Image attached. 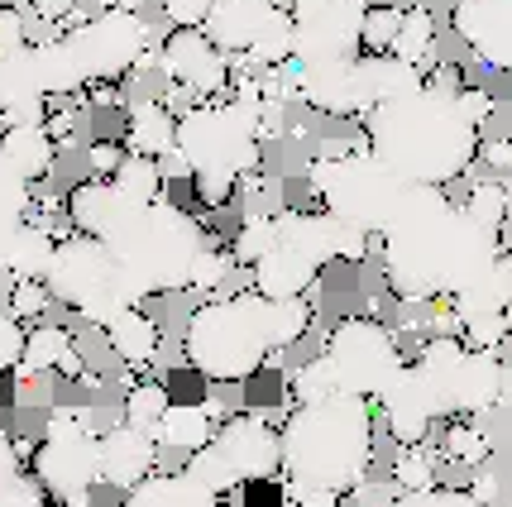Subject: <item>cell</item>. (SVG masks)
Segmentation results:
<instances>
[{
	"mask_svg": "<svg viewBox=\"0 0 512 507\" xmlns=\"http://www.w3.org/2000/svg\"><path fill=\"white\" fill-rule=\"evenodd\" d=\"M383 278L402 302H450L460 287H469L484 268L508 254L503 235H489L474 225L446 197V187H407L383 225Z\"/></svg>",
	"mask_w": 512,
	"mask_h": 507,
	"instance_id": "1",
	"label": "cell"
},
{
	"mask_svg": "<svg viewBox=\"0 0 512 507\" xmlns=\"http://www.w3.org/2000/svg\"><path fill=\"white\" fill-rule=\"evenodd\" d=\"M369 154L407 187H450L455 177L474 168L479 130L469 125L455 96L441 91H412L398 101H379L364 115Z\"/></svg>",
	"mask_w": 512,
	"mask_h": 507,
	"instance_id": "2",
	"label": "cell"
},
{
	"mask_svg": "<svg viewBox=\"0 0 512 507\" xmlns=\"http://www.w3.org/2000/svg\"><path fill=\"white\" fill-rule=\"evenodd\" d=\"M283 479L288 493H335L350 498L364 488L374 469V445H379V421L374 402L350 393H331L316 402H297L283 426Z\"/></svg>",
	"mask_w": 512,
	"mask_h": 507,
	"instance_id": "3",
	"label": "cell"
},
{
	"mask_svg": "<svg viewBox=\"0 0 512 507\" xmlns=\"http://www.w3.org/2000/svg\"><path fill=\"white\" fill-rule=\"evenodd\" d=\"M264 134L268 125L254 111L235 101H206L187 106L173 130V154L192 177V192L206 211L230 206L235 187L259 173L264 163Z\"/></svg>",
	"mask_w": 512,
	"mask_h": 507,
	"instance_id": "4",
	"label": "cell"
},
{
	"mask_svg": "<svg viewBox=\"0 0 512 507\" xmlns=\"http://www.w3.org/2000/svg\"><path fill=\"white\" fill-rule=\"evenodd\" d=\"M101 244L111 249L115 264L130 273L144 297H168V292H192V273H197V259L211 244V230L168 197H158L144 201L130 221Z\"/></svg>",
	"mask_w": 512,
	"mask_h": 507,
	"instance_id": "5",
	"label": "cell"
},
{
	"mask_svg": "<svg viewBox=\"0 0 512 507\" xmlns=\"http://www.w3.org/2000/svg\"><path fill=\"white\" fill-rule=\"evenodd\" d=\"M182 359L206 383H245L273 359L268 335V297L259 292H225L206 297L182 326Z\"/></svg>",
	"mask_w": 512,
	"mask_h": 507,
	"instance_id": "6",
	"label": "cell"
},
{
	"mask_svg": "<svg viewBox=\"0 0 512 507\" xmlns=\"http://www.w3.org/2000/svg\"><path fill=\"white\" fill-rule=\"evenodd\" d=\"M182 474L206 493H230L240 484H268L283 474V436L264 412H230L216 421L211 441L182 460Z\"/></svg>",
	"mask_w": 512,
	"mask_h": 507,
	"instance_id": "7",
	"label": "cell"
},
{
	"mask_svg": "<svg viewBox=\"0 0 512 507\" xmlns=\"http://www.w3.org/2000/svg\"><path fill=\"white\" fill-rule=\"evenodd\" d=\"M44 287L53 302H63L67 311L87 316L91 326H106L111 316L125 307H139L144 292L134 287V278L115 264V254L91 235H63L53 244V264L44 273Z\"/></svg>",
	"mask_w": 512,
	"mask_h": 507,
	"instance_id": "8",
	"label": "cell"
},
{
	"mask_svg": "<svg viewBox=\"0 0 512 507\" xmlns=\"http://www.w3.org/2000/svg\"><path fill=\"white\" fill-rule=\"evenodd\" d=\"M312 192L321 201V211L335 221L355 225L359 235H383V225L393 221L407 182L383 168L369 149H345V154H326L312 158Z\"/></svg>",
	"mask_w": 512,
	"mask_h": 507,
	"instance_id": "9",
	"label": "cell"
},
{
	"mask_svg": "<svg viewBox=\"0 0 512 507\" xmlns=\"http://www.w3.org/2000/svg\"><path fill=\"white\" fill-rule=\"evenodd\" d=\"M417 374L431 388L441 417H479L503 402V354L474 350L460 331L426 335Z\"/></svg>",
	"mask_w": 512,
	"mask_h": 507,
	"instance_id": "10",
	"label": "cell"
},
{
	"mask_svg": "<svg viewBox=\"0 0 512 507\" xmlns=\"http://www.w3.org/2000/svg\"><path fill=\"white\" fill-rule=\"evenodd\" d=\"M201 34L225 58H245L264 72L292 63V15L283 0H216L211 15L201 20Z\"/></svg>",
	"mask_w": 512,
	"mask_h": 507,
	"instance_id": "11",
	"label": "cell"
},
{
	"mask_svg": "<svg viewBox=\"0 0 512 507\" xmlns=\"http://www.w3.org/2000/svg\"><path fill=\"white\" fill-rule=\"evenodd\" d=\"M321 359L331 364L335 393L364 397V402H379V393L407 364L398 350V335L388 331L379 316H345V321H335Z\"/></svg>",
	"mask_w": 512,
	"mask_h": 507,
	"instance_id": "12",
	"label": "cell"
},
{
	"mask_svg": "<svg viewBox=\"0 0 512 507\" xmlns=\"http://www.w3.org/2000/svg\"><path fill=\"white\" fill-rule=\"evenodd\" d=\"M29 469L44 484L48 503L87 507L96 479V431L82 412H53L44 421V436L29 450Z\"/></svg>",
	"mask_w": 512,
	"mask_h": 507,
	"instance_id": "13",
	"label": "cell"
},
{
	"mask_svg": "<svg viewBox=\"0 0 512 507\" xmlns=\"http://www.w3.org/2000/svg\"><path fill=\"white\" fill-rule=\"evenodd\" d=\"M67 39L77 48V58L87 67L91 87H115V82H130L144 67L154 63L149 58V24L144 15H130V10H96L91 20L72 24Z\"/></svg>",
	"mask_w": 512,
	"mask_h": 507,
	"instance_id": "14",
	"label": "cell"
},
{
	"mask_svg": "<svg viewBox=\"0 0 512 507\" xmlns=\"http://www.w3.org/2000/svg\"><path fill=\"white\" fill-rule=\"evenodd\" d=\"M158 72L182 96H201V101H216L235 82V63L201 29H168V39L158 44Z\"/></svg>",
	"mask_w": 512,
	"mask_h": 507,
	"instance_id": "15",
	"label": "cell"
},
{
	"mask_svg": "<svg viewBox=\"0 0 512 507\" xmlns=\"http://www.w3.org/2000/svg\"><path fill=\"white\" fill-rule=\"evenodd\" d=\"M450 29L493 72L512 67V0H455Z\"/></svg>",
	"mask_w": 512,
	"mask_h": 507,
	"instance_id": "16",
	"label": "cell"
},
{
	"mask_svg": "<svg viewBox=\"0 0 512 507\" xmlns=\"http://www.w3.org/2000/svg\"><path fill=\"white\" fill-rule=\"evenodd\" d=\"M149 474H158V441L149 431H134V426H111L96 436V479L106 488L130 493L139 488Z\"/></svg>",
	"mask_w": 512,
	"mask_h": 507,
	"instance_id": "17",
	"label": "cell"
},
{
	"mask_svg": "<svg viewBox=\"0 0 512 507\" xmlns=\"http://www.w3.org/2000/svg\"><path fill=\"white\" fill-rule=\"evenodd\" d=\"M321 268L326 264L316 259L312 249H302L297 240L278 235L264 259L249 264V292H259V297H307L316 287V278H321Z\"/></svg>",
	"mask_w": 512,
	"mask_h": 507,
	"instance_id": "18",
	"label": "cell"
},
{
	"mask_svg": "<svg viewBox=\"0 0 512 507\" xmlns=\"http://www.w3.org/2000/svg\"><path fill=\"white\" fill-rule=\"evenodd\" d=\"M379 402H383V417H388V431L398 436V445H426L431 426L441 421L436 397H431V388L422 383L417 364H402L398 378L379 393Z\"/></svg>",
	"mask_w": 512,
	"mask_h": 507,
	"instance_id": "19",
	"label": "cell"
},
{
	"mask_svg": "<svg viewBox=\"0 0 512 507\" xmlns=\"http://www.w3.org/2000/svg\"><path fill=\"white\" fill-rule=\"evenodd\" d=\"M0 120L5 125H39V120H48V91L39 82L34 44L0 53Z\"/></svg>",
	"mask_w": 512,
	"mask_h": 507,
	"instance_id": "20",
	"label": "cell"
},
{
	"mask_svg": "<svg viewBox=\"0 0 512 507\" xmlns=\"http://www.w3.org/2000/svg\"><path fill=\"white\" fill-rule=\"evenodd\" d=\"M39 374H63V378H82L87 364H82V350L67 326L58 321H34L24 331V350H20V364H15V378L20 383H34Z\"/></svg>",
	"mask_w": 512,
	"mask_h": 507,
	"instance_id": "21",
	"label": "cell"
},
{
	"mask_svg": "<svg viewBox=\"0 0 512 507\" xmlns=\"http://www.w3.org/2000/svg\"><path fill=\"white\" fill-rule=\"evenodd\" d=\"M508 302H512V259L508 254H498L479 278L469 287H460L455 297H450V311H455V321L469 326V321H493V316H508Z\"/></svg>",
	"mask_w": 512,
	"mask_h": 507,
	"instance_id": "22",
	"label": "cell"
},
{
	"mask_svg": "<svg viewBox=\"0 0 512 507\" xmlns=\"http://www.w3.org/2000/svg\"><path fill=\"white\" fill-rule=\"evenodd\" d=\"M53 158H58V144H53L44 120L39 125H5L0 130V163L15 177H24L29 187L53 173Z\"/></svg>",
	"mask_w": 512,
	"mask_h": 507,
	"instance_id": "23",
	"label": "cell"
},
{
	"mask_svg": "<svg viewBox=\"0 0 512 507\" xmlns=\"http://www.w3.org/2000/svg\"><path fill=\"white\" fill-rule=\"evenodd\" d=\"M101 331H106V345H111V354L125 364V369H149L158 359V350H163L158 321L139 307H125L120 316H111Z\"/></svg>",
	"mask_w": 512,
	"mask_h": 507,
	"instance_id": "24",
	"label": "cell"
},
{
	"mask_svg": "<svg viewBox=\"0 0 512 507\" xmlns=\"http://www.w3.org/2000/svg\"><path fill=\"white\" fill-rule=\"evenodd\" d=\"M34 58H39V82H44L48 101H72V96L91 91L87 67H82V58H77V48H72V39H67V29L63 34L39 39V44H34Z\"/></svg>",
	"mask_w": 512,
	"mask_h": 507,
	"instance_id": "25",
	"label": "cell"
},
{
	"mask_svg": "<svg viewBox=\"0 0 512 507\" xmlns=\"http://www.w3.org/2000/svg\"><path fill=\"white\" fill-rule=\"evenodd\" d=\"M173 130H178V115L168 111L163 101H134L125 111V154H144V158H168L173 154Z\"/></svg>",
	"mask_w": 512,
	"mask_h": 507,
	"instance_id": "26",
	"label": "cell"
},
{
	"mask_svg": "<svg viewBox=\"0 0 512 507\" xmlns=\"http://www.w3.org/2000/svg\"><path fill=\"white\" fill-rule=\"evenodd\" d=\"M53 230H44L39 221H24L10 240L0 244V273L5 278H15V283H29V278H39L44 283L48 264H53Z\"/></svg>",
	"mask_w": 512,
	"mask_h": 507,
	"instance_id": "27",
	"label": "cell"
},
{
	"mask_svg": "<svg viewBox=\"0 0 512 507\" xmlns=\"http://www.w3.org/2000/svg\"><path fill=\"white\" fill-rule=\"evenodd\" d=\"M125 507H230V503H225L221 493L197 488L182 469H168V474H149L139 488H130Z\"/></svg>",
	"mask_w": 512,
	"mask_h": 507,
	"instance_id": "28",
	"label": "cell"
},
{
	"mask_svg": "<svg viewBox=\"0 0 512 507\" xmlns=\"http://www.w3.org/2000/svg\"><path fill=\"white\" fill-rule=\"evenodd\" d=\"M211 431H216V421L201 412V402H168L163 421L154 426V441H158V450L173 445L182 455H192V450H201V445L211 441Z\"/></svg>",
	"mask_w": 512,
	"mask_h": 507,
	"instance_id": "29",
	"label": "cell"
},
{
	"mask_svg": "<svg viewBox=\"0 0 512 507\" xmlns=\"http://www.w3.org/2000/svg\"><path fill=\"white\" fill-rule=\"evenodd\" d=\"M388 53L402 58V63L426 67V58L436 53V15H431L426 5L398 10V34H393V48H388Z\"/></svg>",
	"mask_w": 512,
	"mask_h": 507,
	"instance_id": "30",
	"label": "cell"
},
{
	"mask_svg": "<svg viewBox=\"0 0 512 507\" xmlns=\"http://www.w3.org/2000/svg\"><path fill=\"white\" fill-rule=\"evenodd\" d=\"M168 402H173V397H168V388H163L158 378H139L134 369H125V426L154 436V426L163 421Z\"/></svg>",
	"mask_w": 512,
	"mask_h": 507,
	"instance_id": "31",
	"label": "cell"
},
{
	"mask_svg": "<svg viewBox=\"0 0 512 507\" xmlns=\"http://www.w3.org/2000/svg\"><path fill=\"white\" fill-rule=\"evenodd\" d=\"M316 307L312 297H268V335H273V354L292 350L302 335L312 331Z\"/></svg>",
	"mask_w": 512,
	"mask_h": 507,
	"instance_id": "32",
	"label": "cell"
},
{
	"mask_svg": "<svg viewBox=\"0 0 512 507\" xmlns=\"http://www.w3.org/2000/svg\"><path fill=\"white\" fill-rule=\"evenodd\" d=\"M441 460L460 464V469H479L493 460V441L489 431H479L474 421H450L446 436H441Z\"/></svg>",
	"mask_w": 512,
	"mask_h": 507,
	"instance_id": "33",
	"label": "cell"
},
{
	"mask_svg": "<svg viewBox=\"0 0 512 507\" xmlns=\"http://www.w3.org/2000/svg\"><path fill=\"white\" fill-rule=\"evenodd\" d=\"M460 211H465L474 225H484L489 235H503V225H508V182H503V177L474 182Z\"/></svg>",
	"mask_w": 512,
	"mask_h": 507,
	"instance_id": "34",
	"label": "cell"
},
{
	"mask_svg": "<svg viewBox=\"0 0 512 507\" xmlns=\"http://www.w3.org/2000/svg\"><path fill=\"white\" fill-rule=\"evenodd\" d=\"M111 182L120 192H130L134 201H158L163 197V168L158 158H144V154H125L120 168L111 173Z\"/></svg>",
	"mask_w": 512,
	"mask_h": 507,
	"instance_id": "35",
	"label": "cell"
},
{
	"mask_svg": "<svg viewBox=\"0 0 512 507\" xmlns=\"http://www.w3.org/2000/svg\"><path fill=\"white\" fill-rule=\"evenodd\" d=\"M34 216V187L0 163V244Z\"/></svg>",
	"mask_w": 512,
	"mask_h": 507,
	"instance_id": "36",
	"label": "cell"
},
{
	"mask_svg": "<svg viewBox=\"0 0 512 507\" xmlns=\"http://www.w3.org/2000/svg\"><path fill=\"white\" fill-rule=\"evenodd\" d=\"M278 240V216H249L240 230H235V244H230V259L235 264H254V259H264L268 249Z\"/></svg>",
	"mask_w": 512,
	"mask_h": 507,
	"instance_id": "37",
	"label": "cell"
},
{
	"mask_svg": "<svg viewBox=\"0 0 512 507\" xmlns=\"http://www.w3.org/2000/svg\"><path fill=\"white\" fill-rule=\"evenodd\" d=\"M383 507H484L469 488L455 484H426V488H407L398 498H388Z\"/></svg>",
	"mask_w": 512,
	"mask_h": 507,
	"instance_id": "38",
	"label": "cell"
},
{
	"mask_svg": "<svg viewBox=\"0 0 512 507\" xmlns=\"http://www.w3.org/2000/svg\"><path fill=\"white\" fill-rule=\"evenodd\" d=\"M398 34V5H364V20H359V48L364 53H388Z\"/></svg>",
	"mask_w": 512,
	"mask_h": 507,
	"instance_id": "39",
	"label": "cell"
},
{
	"mask_svg": "<svg viewBox=\"0 0 512 507\" xmlns=\"http://www.w3.org/2000/svg\"><path fill=\"white\" fill-rule=\"evenodd\" d=\"M288 393H292V402H316V397H331L335 393L331 364H326L321 354H316V359H307V364L288 378Z\"/></svg>",
	"mask_w": 512,
	"mask_h": 507,
	"instance_id": "40",
	"label": "cell"
},
{
	"mask_svg": "<svg viewBox=\"0 0 512 507\" xmlns=\"http://www.w3.org/2000/svg\"><path fill=\"white\" fill-rule=\"evenodd\" d=\"M393 479H398L402 493H407V488L436 484V455H431L426 445H407L398 455V464H393Z\"/></svg>",
	"mask_w": 512,
	"mask_h": 507,
	"instance_id": "41",
	"label": "cell"
},
{
	"mask_svg": "<svg viewBox=\"0 0 512 507\" xmlns=\"http://www.w3.org/2000/svg\"><path fill=\"white\" fill-rule=\"evenodd\" d=\"M48 287L39 283V278H29V283H15V292L5 297V307H10V316L15 321H44V311H48Z\"/></svg>",
	"mask_w": 512,
	"mask_h": 507,
	"instance_id": "42",
	"label": "cell"
},
{
	"mask_svg": "<svg viewBox=\"0 0 512 507\" xmlns=\"http://www.w3.org/2000/svg\"><path fill=\"white\" fill-rule=\"evenodd\" d=\"M230 268H235V259H230V249H221V244L211 240L206 244V254L197 259V273H192V287L197 292H216V287L230 278Z\"/></svg>",
	"mask_w": 512,
	"mask_h": 507,
	"instance_id": "43",
	"label": "cell"
},
{
	"mask_svg": "<svg viewBox=\"0 0 512 507\" xmlns=\"http://www.w3.org/2000/svg\"><path fill=\"white\" fill-rule=\"evenodd\" d=\"M455 106H460V115H465L474 130H484L493 115H498V96H493V91H484V87H460Z\"/></svg>",
	"mask_w": 512,
	"mask_h": 507,
	"instance_id": "44",
	"label": "cell"
},
{
	"mask_svg": "<svg viewBox=\"0 0 512 507\" xmlns=\"http://www.w3.org/2000/svg\"><path fill=\"white\" fill-rule=\"evenodd\" d=\"M20 350H24V321H15V316H10V307H0V378L15 374Z\"/></svg>",
	"mask_w": 512,
	"mask_h": 507,
	"instance_id": "45",
	"label": "cell"
},
{
	"mask_svg": "<svg viewBox=\"0 0 512 507\" xmlns=\"http://www.w3.org/2000/svg\"><path fill=\"white\" fill-rule=\"evenodd\" d=\"M0 507H48V493L34 474H15L10 484H0Z\"/></svg>",
	"mask_w": 512,
	"mask_h": 507,
	"instance_id": "46",
	"label": "cell"
},
{
	"mask_svg": "<svg viewBox=\"0 0 512 507\" xmlns=\"http://www.w3.org/2000/svg\"><path fill=\"white\" fill-rule=\"evenodd\" d=\"M29 44V10L20 5H0V53Z\"/></svg>",
	"mask_w": 512,
	"mask_h": 507,
	"instance_id": "47",
	"label": "cell"
},
{
	"mask_svg": "<svg viewBox=\"0 0 512 507\" xmlns=\"http://www.w3.org/2000/svg\"><path fill=\"white\" fill-rule=\"evenodd\" d=\"M158 5H163V15H168L173 29H201V20L211 15L216 0H158Z\"/></svg>",
	"mask_w": 512,
	"mask_h": 507,
	"instance_id": "48",
	"label": "cell"
},
{
	"mask_svg": "<svg viewBox=\"0 0 512 507\" xmlns=\"http://www.w3.org/2000/svg\"><path fill=\"white\" fill-rule=\"evenodd\" d=\"M474 163H489L493 177H508V168H512V144H508V139H498V134H484V130H479Z\"/></svg>",
	"mask_w": 512,
	"mask_h": 507,
	"instance_id": "49",
	"label": "cell"
},
{
	"mask_svg": "<svg viewBox=\"0 0 512 507\" xmlns=\"http://www.w3.org/2000/svg\"><path fill=\"white\" fill-rule=\"evenodd\" d=\"M469 493H474V498H479L484 507H503V479H498L493 460L474 469V484H469Z\"/></svg>",
	"mask_w": 512,
	"mask_h": 507,
	"instance_id": "50",
	"label": "cell"
},
{
	"mask_svg": "<svg viewBox=\"0 0 512 507\" xmlns=\"http://www.w3.org/2000/svg\"><path fill=\"white\" fill-rule=\"evenodd\" d=\"M87 158H91V177H111L120 168V158H125V144L120 139H101V144L87 149Z\"/></svg>",
	"mask_w": 512,
	"mask_h": 507,
	"instance_id": "51",
	"label": "cell"
},
{
	"mask_svg": "<svg viewBox=\"0 0 512 507\" xmlns=\"http://www.w3.org/2000/svg\"><path fill=\"white\" fill-rule=\"evenodd\" d=\"M15 474H24V441L0 431V484H10Z\"/></svg>",
	"mask_w": 512,
	"mask_h": 507,
	"instance_id": "52",
	"label": "cell"
},
{
	"mask_svg": "<svg viewBox=\"0 0 512 507\" xmlns=\"http://www.w3.org/2000/svg\"><path fill=\"white\" fill-rule=\"evenodd\" d=\"M77 5H82V0H29V15L44 24H63L77 15Z\"/></svg>",
	"mask_w": 512,
	"mask_h": 507,
	"instance_id": "53",
	"label": "cell"
},
{
	"mask_svg": "<svg viewBox=\"0 0 512 507\" xmlns=\"http://www.w3.org/2000/svg\"><path fill=\"white\" fill-rule=\"evenodd\" d=\"M292 507H345V498H335V493H316V488H307V493H288Z\"/></svg>",
	"mask_w": 512,
	"mask_h": 507,
	"instance_id": "54",
	"label": "cell"
},
{
	"mask_svg": "<svg viewBox=\"0 0 512 507\" xmlns=\"http://www.w3.org/2000/svg\"><path fill=\"white\" fill-rule=\"evenodd\" d=\"M10 5H20V10H29V0H10Z\"/></svg>",
	"mask_w": 512,
	"mask_h": 507,
	"instance_id": "55",
	"label": "cell"
},
{
	"mask_svg": "<svg viewBox=\"0 0 512 507\" xmlns=\"http://www.w3.org/2000/svg\"><path fill=\"white\" fill-rule=\"evenodd\" d=\"M106 5H115V0H101V10H106Z\"/></svg>",
	"mask_w": 512,
	"mask_h": 507,
	"instance_id": "56",
	"label": "cell"
},
{
	"mask_svg": "<svg viewBox=\"0 0 512 507\" xmlns=\"http://www.w3.org/2000/svg\"><path fill=\"white\" fill-rule=\"evenodd\" d=\"M87 507H91V503H87Z\"/></svg>",
	"mask_w": 512,
	"mask_h": 507,
	"instance_id": "57",
	"label": "cell"
}]
</instances>
